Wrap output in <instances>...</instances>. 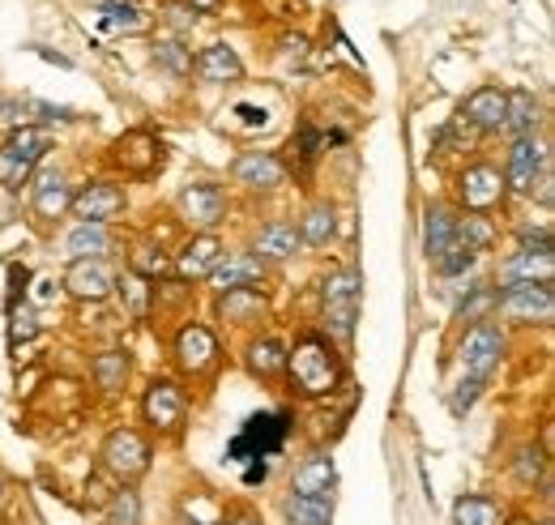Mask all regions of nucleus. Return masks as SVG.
<instances>
[{
    "label": "nucleus",
    "mask_w": 555,
    "mask_h": 525,
    "mask_svg": "<svg viewBox=\"0 0 555 525\" xmlns=\"http://www.w3.org/2000/svg\"><path fill=\"white\" fill-rule=\"evenodd\" d=\"M171 359H176V368H180L184 376H193V381L209 376V372L218 368V359H222L214 329L189 321V325L176 333V342H171Z\"/></svg>",
    "instance_id": "9d476101"
},
{
    "label": "nucleus",
    "mask_w": 555,
    "mask_h": 525,
    "mask_svg": "<svg viewBox=\"0 0 555 525\" xmlns=\"http://www.w3.org/2000/svg\"><path fill=\"white\" fill-rule=\"evenodd\" d=\"M176 214H180L197 235H209L214 227L227 222V193H222L218 184H209V180H193V184L180 189Z\"/></svg>",
    "instance_id": "9b49d317"
},
{
    "label": "nucleus",
    "mask_w": 555,
    "mask_h": 525,
    "mask_svg": "<svg viewBox=\"0 0 555 525\" xmlns=\"http://www.w3.org/2000/svg\"><path fill=\"white\" fill-rule=\"evenodd\" d=\"M231 180L244 184L248 193H278L286 184V163L274 150H248L231 163Z\"/></svg>",
    "instance_id": "2eb2a0df"
},
{
    "label": "nucleus",
    "mask_w": 555,
    "mask_h": 525,
    "mask_svg": "<svg viewBox=\"0 0 555 525\" xmlns=\"http://www.w3.org/2000/svg\"><path fill=\"white\" fill-rule=\"evenodd\" d=\"M61 286L69 291L73 299H81V304H103L116 291V273L107 269L103 257H94V261H69Z\"/></svg>",
    "instance_id": "a211bd4d"
},
{
    "label": "nucleus",
    "mask_w": 555,
    "mask_h": 525,
    "mask_svg": "<svg viewBox=\"0 0 555 525\" xmlns=\"http://www.w3.org/2000/svg\"><path fill=\"white\" fill-rule=\"evenodd\" d=\"M189 9H193V13H218L222 0H189Z\"/></svg>",
    "instance_id": "a18cd8bd"
},
{
    "label": "nucleus",
    "mask_w": 555,
    "mask_h": 525,
    "mask_svg": "<svg viewBox=\"0 0 555 525\" xmlns=\"http://www.w3.org/2000/svg\"><path fill=\"white\" fill-rule=\"evenodd\" d=\"M295 231H299V244L330 248V244H334V235H338V209H334L330 201H312V205L299 214Z\"/></svg>",
    "instance_id": "c85d7f7f"
},
{
    "label": "nucleus",
    "mask_w": 555,
    "mask_h": 525,
    "mask_svg": "<svg viewBox=\"0 0 555 525\" xmlns=\"http://www.w3.org/2000/svg\"><path fill=\"white\" fill-rule=\"evenodd\" d=\"M453 525H500V504L491 496H462L453 504Z\"/></svg>",
    "instance_id": "e433bc0d"
},
{
    "label": "nucleus",
    "mask_w": 555,
    "mask_h": 525,
    "mask_svg": "<svg viewBox=\"0 0 555 525\" xmlns=\"http://www.w3.org/2000/svg\"><path fill=\"white\" fill-rule=\"evenodd\" d=\"M555 257L552 244H521L517 253H508L500 261V286L504 282H530V286H552Z\"/></svg>",
    "instance_id": "dca6fc26"
},
{
    "label": "nucleus",
    "mask_w": 555,
    "mask_h": 525,
    "mask_svg": "<svg viewBox=\"0 0 555 525\" xmlns=\"http://www.w3.org/2000/svg\"><path fill=\"white\" fill-rule=\"evenodd\" d=\"M457 125L475 132H500L504 129V90L500 86H479L462 99L457 107Z\"/></svg>",
    "instance_id": "6ab92c4d"
},
{
    "label": "nucleus",
    "mask_w": 555,
    "mask_h": 525,
    "mask_svg": "<svg viewBox=\"0 0 555 525\" xmlns=\"http://www.w3.org/2000/svg\"><path fill=\"white\" fill-rule=\"evenodd\" d=\"M266 273H270V265L257 261L253 253H222L206 282L214 286V295H227V291H244V286H266Z\"/></svg>",
    "instance_id": "f3484780"
},
{
    "label": "nucleus",
    "mask_w": 555,
    "mask_h": 525,
    "mask_svg": "<svg viewBox=\"0 0 555 525\" xmlns=\"http://www.w3.org/2000/svg\"><path fill=\"white\" fill-rule=\"evenodd\" d=\"M500 359H504V333H500L495 321H475V325L462 333L457 363H462V376L466 381L487 385V376L500 368Z\"/></svg>",
    "instance_id": "0eeeda50"
},
{
    "label": "nucleus",
    "mask_w": 555,
    "mask_h": 525,
    "mask_svg": "<svg viewBox=\"0 0 555 525\" xmlns=\"http://www.w3.org/2000/svg\"><path fill=\"white\" fill-rule=\"evenodd\" d=\"M491 308H495V286H487V282H475L470 291H466V299L457 304V321H491Z\"/></svg>",
    "instance_id": "58836bf2"
},
{
    "label": "nucleus",
    "mask_w": 555,
    "mask_h": 525,
    "mask_svg": "<svg viewBox=\"0 0 555 525\" xmlns=\"http://www.w3.org/2000/svg\"><path fill=\"white\" fill-rule=\"evenodd\" d=\"M359 291H363L359 269H330L321 278V321H325L330 342L350 346L354 325H359Z\"/></svg>",
    "instance_id": "f03ea898"
},
{
    "label": "nucleus",
    "mask_w": 555,
    "mask_h": 525,
    "mask_svg": "<svg viewBox=\"0 0 555 525\" xmlns=\"http://www.w3.org/2000/svg\"><path fill=\"white\" fill-rule=\"evenodd\" d=\"M539 125H543V103L534 90L517 86V90H504V129L513 141L517 137H539Z\"/></svg>",
    "instance_id": "4be33fe9"
},
{
    "label": "nucleus",
    "mask_w": 555,
    "mask_h": 525,
    "mask_svg": "<svg viewBox=\"0 0 555 525\" xmlns=\"http://www.w3.org/2000/svg\"><path fill=\"white\" fill-rule=\"evenodd\" d=\"M282 517H286V525H330V517H334V496H291L286 491Z\"/></svg>",
    "instance_id": "7c9ffc66"
},
{
    "label": "nucleus",
    "mask_w": 555,
    "mask_h": 525,
    "mask_svg": "<svg viewBox=\"0 0 555 525\" xmlns=\"http://www.w3.org/2000/svg\"><path fill=\"white\" fill-rule=\"evenodd\" d=\"M547 167H552L547 141H543V137H517V141L508 145V158H504V189L530 197L534 180H539Z\"/></svg>",
    "instance_id": "f8f14e48"
},
{
    "label": "nucleus",
    "mask_w": 555,
    "mask_h": 525,
    "mask_svg": "<svg viewBox=\"0 0 555 525\" xmlns=\"http://www.w3.org/2000/svg\"><path fill=\"white\" fill-rule=\"evenodd\" d=\"M141 419L158 432V436H180L184 432V419H189V394L180 381H150V389L141 394Z\"/></svg>",
    "instance_id": "6e6552de"
},
{
    "label": "nucleus",
    "mask_w": 555,
    "mask_h": 525,
    "mask_svg": "<svg viewBox=\"0 0 555 525\" xmlns=\"http://www.w3.org/2000/svg\"><path fill=\"white\" fill-rule=\"evenodd\" d=\"M457 209H449V205H427V214H423V253H427V261L431 269L444 261V253L457 244Z\"/></svg>",
    "instance_id": "5701e85b"
},
{
    "label": "nucleus",
    "mask_w": 555,
    "mask_h": 525,
    "mask_svg": "<svg viewBox=\"0 0 555 525\" xmlns=\"http://www.w3.org/2000/svg\"><path fill=\"white\" fill-rule=\"evenodd\" d=\"M39 333V321H35V308L26 304H9V342H30Z\"/></svg>",
    "instance_id": "79ce46f5"
},
{
    "label": "nucleus",
    "mask_w": 555,
    "mask_h": 525,
    "mask_svg": "<svg viewBox=\"0 0 555 525\" xmlns=\"http://www.w3.org/2000/svg\"><path fill=\"white\" fill-rule=\"evenodd\" d=\"M286 436H291V414L286 410L253 414L240 427V436L231 440V461H261L266 465V458H274L278 449L286 445Z\"/></svg>",
    "instance_id": "39448f33"
},
{
    "label": "nucleus",
    "mask_w": 555,
    "mask_h": 525,
    "mask_svg": "<svg viewBox=\"0 0 555 525\" xmlns=\"http://www.w3.org/2000/svg\"><path fill=\"white\" fill-rule=\"evenodd\" d=\"M154 65L176 73V77H189L193 73V48L180 35H158L154 39Z\"/></svg>",
    "instance_id": "473e14b6"
},
{
    "label": "nucleus",
    "mask_w": 555,
    "mask_h": 525,
    "mask_svg": "<svg viewBox=\"0 0 555 525\" xmlns=\"http://www.w3.org/2000/svg\"><path fill=\"white\" fill-rule=\"evenodd\" d=\"M129 265H133V273H138V278H145V282H158V278L171 269V261L163 257V248H158V244H133Z\"/></svg>",
    "instance_id": "ea45409f"
},
{
    "label": "nucleus",
    "mask_w": 555,
    "mask_h": 525,
    "mask_svg": "<svg viewBox=\"0 0 555 525\" xmlns=\"http://www.w3.org/2000/svg\"><path fill=\"white\" fill-rule=\"evenodd\" d=\"M504 525H539L534 517H526V513H508V522Z\"/></svg>",
    "instance_id": "49530a36"
},
{
    "label": "nucleus",
    "mask_w": 555,
    "mask_h": 525,
    "mask_svg": "<svg viewBox=\"0 0 555 525\" xmlns=\"http://www.w3.org/2000/svg\"><path fill=\"white\" fill-rule=\"evenodd\" d=\"M222 525H266V522H261L253 509H244V504H240V509H231V513L222 517Z\"/></svg>",
    "instance_id": "c03bdc74"
},
{
    "label": "nucleus",
    "mask_w": 555,
    "mask_h": 525,
    "mask_svg": "<svg viewBox=\"0 0 555 525\" xmlns=\"http://www.w3.org/2000/svg\"><path fill=\"white\" fill-rule=\"evenodd\" d=\"M99 22H103L107 30H116V35H141V30L150 26V22L141 17L138 4H125V0H103Z\"/></svg>",
    "instance_id": "c9c22d12"
},
{
    "label": "nucleus",
    "mask_w": 555,
    "mask_h": 525,
    "mask_svg": "<svg viewBox=\"0 0 555 525\" xmlns=\"http://www.w3.org/2000/svg\"><path fill=\"white\" fill-rule=\"evenodd\" d=\"M513 478H517L521 487H539V483L547 478V449H539V445H521L517 458H513Z\"/></svg>",
    "instance_id": "4c0bfd02"
},
{
    "label": "nucleus",
    "mask_w": 555,
    "mask_h": 525,
    "mask_svg": "<svg viewBox=\"0 0 555 525\" xmlns=\"http://www.w3.org/2000/svg\"><path fill=\"white\" fill-rule=\"evenodd\" d=\"M125 189L116 184V180H90V184H81V193H73V214H77V222H116L120 214H125Z\"/></svg>",
    "instance_id": "4468645a"
},
{
    "label": "nucleus",
    "mask_w": 555,
    "mask_h": 525,
    "mask_svg": "<svg viewBox=\"0 0 555 525\" xmlns=\"http://www.w3.org/2000/svg\"><path fill=\"white\" fill-rule=\"evenodd\" d=\"M107 248H112V231L103 222H77V227H69V235H65L69 261H94Z\"/></svg>",
    "instance_id": "c756f323"
},
{
    "label": "nucleus",
    "mask_w": 555,
    "mask_h": 525,
    "mask_svg": "<svg viewBox=\"0 0 555 525\" xmlns=\"http://www.w3.org/2000/svg\"><path fill=\"white\" fill-rule=\"evenodd\" d=\"M248 253L266 265L291 261V257L299 253V231H295V222H286V218L261 222V227L253 231V248H248Z\"/></svg>",
    "instance_id": "412c9836"
},
{
    "label": "nucleus",
    "mask_w": 555,
    "mask_h": 525,
    "mask_svg": "<svg viewBox=\"0 0 555 525\" xmlns=\"http://www.w3.org/2000/svg\"><path fill=\"white\" fill-rule=\"evenodd\" d=\"M457 244L466 248V253H487L491 244H495V222L491 218H483V214H457Z\"/></svg>",
    "instance_id": "72a5a7b5"
},
{
    "label": "nucleus",
    "mask_w": 555,
    "mask_h": 525,
    "mask_svg": "<svg viewBox=\"0 0 555 525\" xmlns=\"http://www.w3.org/2000/svg\"><path fill=\"white\" fill-rule=\"evenodd\" d=\"M227 248H222V240L209 231V235H193L184 248H180V257H176V273L184 278V282H202V278H209V269L218 265V257H222Z\"/></svg>",
    "instance_id": "b1692460"
},
{
    "label": "nucleus",
    "mask_w": 555,
    "mask_h": 525,
    "mask_svg": "<svg viewBox=\"0 0 555 525\" xmlns=\"http://www.w3.org/2000/svg\"><path fill=\"white\" fill-rule=\"evenodd\" d=\"M116 295H120V304H125V312L141 321V317H150V308H154V286L138 278V273H125V278H116Z\"/></svg>",
    "instance_id": "f704fd0d"
},
{
    "label": "nucleus",
    "mask_w": 555,
    "mask_h": 525,
    "mask_svg": "<svg viewBox=\"0 0 555 525\" xmlns=\"http://www.w3.org/2000/svg\"><path fill=\"white\" fill-rule=\"evenodd\" d=\"M90 376H94V385H99L103 394L125 389V381H129V355H125V350H103V355H94Z\"/></svg>",
    "instance_id": "2f4dec72"
},
{
    "label": "nucleus",
    "mask_w": 555,
    "mask_h": 525,
    "mask_svg": "<svg viewBox=\"0 0 555 525\" xmlns=\"http://www.w3.org/2000/svg\"><path fill=\"white\" fill-rule=\"evenodd\" d=\"M0 504H4V483H0Z\"/></svg>",
    "instance_id": "de8ad7c7"
},
{
    "label": "nucleus",
    "mask_w": 555,
    "mask_h": 525,
    "mask_svg": "<svg viewBox=\"0 0 555 525\" xmlns=\"http://www.w3.org/2000/svg\"><path fill=\"white\" fill-rule=\"evenodd\" d=\"M479 389H483L479 381H466V376H462V381H457V394L449 397V406H453V414H466V410H470V406L479 401Z\"/></svg>",
    "instance_id": "37998d69"
},
{
    "label": "nucleus",
    "mask_w": 555,
    "mask_h": 525,
    "mask_svg": "<svg viewBox=\"0 0 555 525\" xmlns=\"http://www.w3.org/2000/svg\"><path fill=\"white\" fill-rule=\"evenodd\" d=\"M112 163H116L125 176L145 180V176H154V171L163 167V141L145 129L125 132V137L112 141Z\"/></svg>",
    "instance_id": "ddd939ff"
},
{
    "label": "nucleus",
    "mask_w": 555,
    "mask_h": 525,
    "mask_svg": "<svg viewBox=\"0 0 555 525\" xmlns=\"http://www.w3.org/2000/svg\"><path fill=\"white\" fill-rule=\"evenodd\" d=\"M244 368H248V376L253 381H278L282 372H286V346L278 342V337H253L248 346H244Z\"/></svg>",
    "instance_id": "cd10ccee"
},
{
    "label": "nucleus",
    "mask_w": 555,
    "mask_h": 525,
    "mask_svg": "<svg viewBox=\"0 0 555 525\" xmlns=\"http://www.w3.org/2000/svg\"><path fill=\"white\" fill-rule=\"evenodd\" d=\"M99 458H103V470H107V474H112L120 487H133L141 474L150 470L154 449H150V440L141 436L138 427H116V432L103 440Z\"/></svg>",
    "instance_id": "423d86ee"
},
{
    "label": "nucleus",
    "mask_w": 555,
    "mask_h": 525,
    "mask_svg": "<svg viewBox=\"0 0 555 525\" xmlns=\"http://www.w3.org/2000/svg\"><path fill=\"white\" fill-rule=\"evenodd\" d=\"M491 312L508 325H552L555 291L552 286H530V282H504V286H495Z\"/></svg>",
    "instance_id": "20e7f679"
},
{
    "label": "nucleus",
    "mask_w": 555,
    "mask_h": 525,
    "mask_svg": "<svg viewBox=\"0 0 555 525\" xmlns=\"http://www.w3.org/2000/svg\"><path fill=\"white\" fill-rule=\"evenodd\" d=\"M193 68H197V77L206 86H231V81L244 77V61H240V52L231 43H209V48H202V56L193 61Z\"/></svg>",
    "instance_id": "a878e982"
},
{
    "label": "nucleus",
    "mask_w": 555,
    "mask_h": 525,
    "mask_svg": "<svg viewBox=\"0 0 555 525\" xmlns=\"http://www.w3.org/2000/svg\"><path fill=\"white\" fill-rule=\"evenodd\" d=\"M103 525H141V500L133 487H120V491L107 500Z\"/></svg>",
    "instance_id": "a19ab883"
},
{
    "label": "nucleus",
    "mask_w": 555,
    "mask_h": 525,
    "mask_svg": "<svg viewBox=\"0 0 555 525\" xmlns=\"http://www.w3.org/2000/svg\"><path fill=\"white\" fill-rule=\"evenodd\" d=\"M539 525H555V522H539Z\"/></svg>",
    "instance_id": "09e8293b"
},
{
    "label": "nucleus",
    "mask_w": 555,
    "mask_h": 525,
    "mask_svg": "<svg viewBox=\"0 0 555 525\" xmlns=\"http://www.w3.org/2000/svg\"><path fill=\"white\" fill-rule=\"evenodd\" d=\"M334 483H338V470L330 453H312L295 465L291 474V496H334Z\"/></svg>",
    "instance_id": "393cba45"
},
{
    "label": "nucleus",
    "mask_w": 555,
    "mask_h": 525,
    "mask_svg": "<svg viewBox=\"0 0 555 525\" xmlns=\"http://www.w3.org/2000/svg\"><path fill=\"white\" fill-rule=\"evenodd\" d=\"M48 150H52L48 129H39V125H17V129L0 141V184H4V189L30 184L35 167L43 163Z\"/></svg>",
    "instance_id": "7ed1b4c3"
},
{
    "label": "nucleus",
    "mask_w": 555,
    "mask_h": 525,
    "mask_svg": "<svg viewBox=\"0 0 555 525\" xmlns=\"http://www.w3.org/2000/svg\"><path fill=\"white\" fill-rule=\"evenodd\" d=\"M504 201H508V189H504V171L495 163H470V167H462V176H457V205H462V214H483V218H491Z\"/></svg>",
    "instance_id": "1a4fd4ad"
},
{
    "label": "nucleus",
    "mask_w": 555,
    "mask_h": 525,
    "mask_svg": "<svg viewBox=\"0 0 555 525\" xmlns=\"http://www.w3.org/2000/svg\"><path fill=\"white\" fill-rule=\"evenodd\" d=\"M286 381L291 394L304 401H325L347 385V368L338 355V342H330L325 333H304L291 350H286Z\"/></svg>",
    "instance_id": "f257e3e1"
},
{
    "label": "nucleus",
    "mask_w": 555,
    "mask_h": 525,
    "mask_svg": "<svg viewBox=\"0 0 555 525\" xmlns=\"http://www.w3.org/2000/svg\"><path fill=\"white\" fill-rule=\"evenodd\" d=\"M266 312H270V299H266L261 286H244V291L218 295V321H227V325H253Z\"/></svg>",
    "instance_id": "bb28decb"
},
{
    "label": "nucleus",
    "mask_w": 555,
    "mask_h": 525,
    "mask_svg": "<svg viewBox=\"0 0 555 525\" xmlns=\"http://www.w3.org/2000/svg\"><path fill=\"white\" fill-rule=\"evenodd\" d=\"M73 205V189H69V176L61 167H48L39 171V180L30 184V209L39 222H56L65 218V209Z\"/></svg>",
    "instance_id": "aec40b11"
}]
</instances>
